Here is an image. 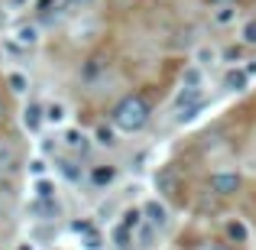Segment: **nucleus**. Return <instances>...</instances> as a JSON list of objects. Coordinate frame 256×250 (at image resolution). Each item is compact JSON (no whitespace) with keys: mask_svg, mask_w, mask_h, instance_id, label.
Wrapping results in <instances>:
<instances>
[{"mask_svg":"<svg viewBox=\"0 0 256 250\" xmlns=\"http://www.w3.org/2000/svg\"><path fill=\"white\" fill-rule=\"evenodd\" d=\"M20 163V153H16V146H10V143H0V172H10V169H16Z\"/></svg>","mask_w":256,"mask_h":250,"instance_id":"nucleus-5","label":"nucleus"},{"mask_svg":"<svg viewBox=\"0 0 256 250\" xmlns=\"http://www.w3.org/2000/svg\"><path fill=\"white\" fill-rule=\"evenodd\" d=\"M211 192L214 195H237L240 192V175H234V172L211 175Z\"/></svg>","mask_w":256,"mask_h":250,"instance_id":"nucleus-2","label":"nucleus"},{"mask_svg":"<svg viewBox=\"0 0 256 250\" xmlns=\"http://www.w3.org/2000/svg\"><path fill=\"white\" fill-rule=\"evenodd\" d=\"M234 17H237V10H234V7H220V10H218V23H230Z\"/></svg>","mask_w":256,"mask_h":250,"instance_id":"nucleus-15","label":"nucleus"},{"mask_svg":"<svg viewBox=\"0 0 256 250\" xmlns=\"http://www.w3.org/2000/svg\"><path fill=\"white\" fill-rule=\"evenodd\" d=\"M227 237L237 240V244H244L246 240V224L244 221H230V224H227Z\"/></svg>","mask_w":256,"mask_h":250,"instance_id":"nucleus-10","label":"nucleus"},{"mask_svg":"<svg viewBox=\"0 0 256 250\" xmlns=\"http://www.w3.org/2000/svg\"><path fill=\"white\" fill-rule=\"evenodd\" d=\"M146 221H150L152 227H166L169 224V211H166V205H159V201H150V205L143 208Z\"/></svg>","mask_w":256,"mask_h":250,"instance_id":"nucleus-4","label":"nucleus"},{"mask_svg":"<svg viewBox=\"0 0 256 250\" xmlns=\"http://www.w3.org/2000/svg\"><path fill=\"white\" fill-rule=\"evenodd\" d=\"M23 120H26V127H30V130H36V127L42 124V107H39V104H30V107H26V114H23Z\"/></svg>","mask_w":256,"mask_h":250,"instance_id":"nucleus-8","label":"nucleus"},{"mask_svg":"<svg viewBox=\"0 0 256 250\" xmlns=\"http://www.w3.org/2000/svg\"><path fill=\"white\" fill-rule=\"evenodd\" d=\"M246 82H250V75H246V72H240V69L227 72V78H224V85L230 88V91H246Z\"/></svg>","mask_w":256,"mask_h":250,"instance_id":"nucleus-6","label":"nucleus"},{"mask_svg":"<svg viewBox=\"0 0 256 250\" xmlns=\"http://www.w3.org/2000/svg\"><path fill=\"white\" fill-rule=\"evenodd\" d=\"M114 175H117V172H114L110 166H107V169H104V166H98V169L91 172V179H94V185H110Z\"/></svg>","mask_w":256,"mask_h":250,"instance_id":"nucleus-9","label":"nucleus"},{"mask_svg":"<svg viewBox=\"0 0 256 250\" xmlns=\"http://www.w3.org/2000/svg\"><path fill=\"white\" fill-rule=\"evenodd\" d=\"M62 172H65V175H68V179H78V169H75V166H72V163H62Z\"/></svg>","mask_w":256,"mask_h":250,"instance_id":"nucleus-19","label":"nucleus"},{"mask_svg":"<svg viewBox=\"0 0 256 250\" xmlns=\"http://www.w3.org/2000/svg\"><path fill=\"white\" fill-rule=\"evenodd\" d=\"M26 88H30V85H26V78H23V75H10V91H16V94H23V91H26Z\"/></svg>","mask_w":256,"mask_h":250,"instance_id":"nucleus-12","label":"nucleus"},{"mask_svg":"<svg viewBox=\"0 0 256 250\" xmlns=\"http://www.w3.org/2000/svg\"><path fill=\"white\" fill-rule=\"evenodd\" d=\"M98 140H100L104 146H114V130H107V127H100V130H98Z\"/></svg>","mask_w":256,"mask_h":250,"instance_id":"nucleus-18","label":"nucleus"},{"mask_svg":"<svg viewBox=\"0 0 256 250\" xmlns=\"http://www.w3.org/2000/svg\"><path fill=\"white\" fill-rule=\"evenodd\" d=\"M140 218H143V211H126V221H124V231H130V227L140 224Z\"/></svg>","mask_w":256,"mask_h":250,"instance_id":"nucleus-16","label":"nucleus"},{"mask_svg":"<svg viewBox=\"0 0 256 250\" xmlns=\"http://www.w3.org/2000/svg\"><path fill=\"white\" fill-rule=\"evenodd\" d=\"M208 4H218V7H234V0H208Z\"/></svg>","mask_w":256,"mask_h":250,"instance_id":"nucleus-20","label":"nucleus"},{"mask_svg":"<svg viewBox=\"0 0 256 250\" xmlns=\"http://www.w3.org/2000/svg\"><path fill=\"white\" fill-rule=\"evenodd\" d=\"M0 117H6V101L0 98Z\"/></svg>","mask_w":256,"mask_h":250,"instance_id":"nucleus-21","label":"nucleus"},{"mask_svg":"<svg viewBox=\"0 0 256 250\" xmlns=\"http://www.w3.org/2000/svg\"><path fill=\"white\" fill-rule=\"evenodd\" d=\"M65 117V107L62 104H52L49 111H46V120H52V124H56V120H62Z\"/></svg>","mask_w":256,"mask_h":250,"instance_id":"nucleus-14","label":"nucleus"},{"mask_svg":"<svg viewBox=\"0 0 256 250\" xmlns=\"http://www.w3.org/2000/svg\"><path fill=\"white\" fill-rule=\"evenodd\" d=\"M65 143H68L72 146V150H88V140H84V133H78V130H68V133H65Z\"/></svg>","mask_w":256,"mask_h":250,"instance_id":"nucleus-11","label":"nucleus"},{"mask_svg":"<svg viewBox=\"0 0 256 250\" xmlns=\"http://www.w3.org/2000/svg\"><path fill=\"white\" fill-rule=\"evenodd\" d=\"M110 120H114V127H120V130L136 133V130H143V127L150 124V104H146L143 94H126V98L114 107Z\"/></svg>","mask_w":256,"mask_h":250,"instance_id":"nucleus-1","label":"nucleus"},{"mask_svg":"<svg viewBox=\"0 0 256 250\" xmlns=\"http://www.w3.org/2000/svg\"><path fill=\"white\" fill-rule=\"evenodd\" d=\"M244 39H246L250 46H256V20H250V23L244 26Z\"/></svg>","mask_w":256,"mask_h":250,"instance_id":"nucleus-17","label":"nucleus"},{"mask_svg":"<svg viewBox=\"0 0 256 250\" xmlns=\"http://www.w3.org/2000/svg\"><path fill=\"white\" fill-rule=\"evenodd\" d=\"M204 250H230V247H204Z\"/></svg>","mask_w":256,"mask_h":250,"instance_id":"nucleus-22","label":"nucleus"},{"mask_svg":"<svg viewBox=\"0 0 256 250\" xmlns=\"http://www.w3.org/2000/svg\"><path fill=\"white\" fill-rule=\"evenodd\" d=\"M156 185H159V192L166 195V198H178V175H175V169H162V172L156 175Z\"/></svg>","mask_w":256,"mask_h":250,"instance_id":"nucleus-3","label":"nucleus"},{"mask_svg":"<svg viewBox=\"0 0 256 250\" xmlns=\"http://www.w3.org/2000/svg\"><path fill=\"white\" fill-rule=\"evenodd\" d=\"M16 39H20L23 46H36V43H39V30H36V26H30V23H23V26L16 30Z\"/></svg>","mask_w":256,"mask_h":250,"instance_id":"nucleus-7","label":"nucleus"},{"mask_svg":"<svg viewBox=\"0 0 256 250\" xmlns=\"http://www.w3.org/2000/svg\"><path fill=\"white\" fill-rule=\"evenodd\" d=\"M32 211H42V214H58V205H56V201H39V205H32Z\"/></svg>","mask_w":256,"mask_h":250,"instance_id":"nucleus-13","label":"nucleus"}]
</instances>
